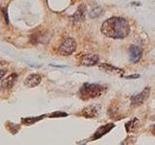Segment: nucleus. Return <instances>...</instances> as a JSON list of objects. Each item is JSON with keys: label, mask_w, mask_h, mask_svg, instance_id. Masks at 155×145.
<instances>
[{"label": "nucleus", "mask_w": 155, "mask_h": 145, "mask_svg": "<svg viewBox=\"0 0 155 145\" xmlns=\"http://www.w3.org/2000/svg\"><path fill=\"white\" fill-rule=\"evenodd\" d=\"M101 32L109 38L124 39L129 35L130 25L125 18L114 17L103 22Z\"/></svg>", "instance_id": "nucleus-1"}, {"label": "nucleus", "mask_w": 155, "mask_h": 145, "mask_svg": "<svg viewBox=\"0 0 155 145\" xmlns=\"http://www.w3.org/2000/svg\"><path fill=\"white\" fill-rule=\"evenodd\" d=\"M105 92V87L99 84H91L84 83L81 86L80 90V97L82 100H90L93 98H97L103 95Z\"/></svg>", "instance_id": "nucleus-2"}, {"label": "nucleus", "mask_w": 155, "mask_h": 145, "mask_svg": "<svg viewBox=\"0 0 155 145\" xmlns=\"http://www.w3.org/2000/svg\"><path fill=\"white\" fill-rule=\"evenodd\" d=\"M76 47H77V44L75 40H73V39H67L59 47V53L64 56L71 55L72 53L75 52Z\"/></svg>", "instance_id": "nucleus-3"}, {"label": "nucleus", "mask_w": 155, "mask_h": 145, "mask_svg": "<svg viewBox=\"0 0 155 145\" xmlns=\"http://www.w3.org/2000/svg\"><path fill=\"white\" fill-rule=\"evenodd\" d=\"M149 93H150V89L148 87H147V88H144V90L142 92V93H140L136 96H133L132 98H131V105H132V106H138V105H140L142 104H143L144 101L148 98Z\"/></svg>", "instance_id": "nucleus-4"}, {"label": "nucleus", "mask_w": 155, "mask_h": 145, "mask_svg": "<svg viewBox=\"0 0 155 145\" xmlns=\"http://www.w3.org/2000/svg\"><path fill=\"white\" fill-rule=\"evenodd\" d=\"M18 75L15 74V72H12V74H10L8 76L2 79L1 83H0V88L2 90H10L16 83Z\"/></svg>", "instance_id": "nucleus-5"}, {"label": "nucleus", "mask_w": 155, "mask_h": 145, "mask_svg": "<svg viewBox=\"0 0 155 145\" xmlns=\"http://www.w3.org/2000/svg\"><path fill=\"white\" fill-rule=\"evenodd\" d=\"M41 81H42V77H41L40 75L31 74L25 79L24 85L29 87V88H34V87H36V86H38L39 84H40Z\"/></svg>", "instance_id": "nucleus-6"}, {"label": "nucleus", "mask_w": 155, "mask_h": 145, "mask_svg": "<svg viewBox=\"0 0 155 145\" xmlns=\"http://www.w3.org/2000/svg\"><path fill=\"white\" fill-rule=\"evenodd\" d=\"M99 61V57L95 54H85L80 57V63L84 66H94Z\"/></svg>", "instance_id": "nucleus-7"}, {"label": "nucleus", "mask_w": 155, "mask_h": 145, "mask_svg": "<svg viewBox=\"0 0 155 145\" xmlns=\"http://www.w3.org/2000/svg\"><path fill=\"white\" fill-rule=\"evenodd\" d=\"M143 54V50L138 46H131L129 50V55H130V61L136 63L140 61V59L142 58Z\"/></svg>", "instance_id": "nucleus-8"}, {"label": "nucleus", "mask_w": 155, "mask_h": 145, "mask_svg": "<svg viewBox=\"0 0 155 145\" xmlns=\"http://www.w3.org/2000/svg\"><path fill=\"white\" fill-rule=\"evenodd\" d=\"M114 128V124H107L105 126H102L101 128H99L98 130H96L95 134H93V137H91V140H94V139H98L101 137H103L104 134H106L107 133H109L110 130Z\"/></svg>", "instance_id": "nucleus-9"}, {"label": "nucleus", "mask_w": 155, "mask_h": 145, "mask_svg": "<svg viewBox=\"0 0 155 145\" xmlns=\"http://www.w3.org/2000/svg\"><path fill=\"white\" fill-rule=\"evenodd\" d=\"M99 68H100V70L104 71L105 72H108V74H110V75H121L122 72H124L123 70L115 68L114 66H110L109 64H107V63H104V64L100 65Z\"/></svg>", "instance_id": "nucleus-10"}, {"label": "nucleus", "mask_w": 155, "mask_h": 145, "mask_svg": "<svg viewBox=\"0 0 155 145\" xmlns=\"http://www.w3.org/2000/svg\"><path fill=\"white\" fill-rule=\"evenodd\" d=\"M99 112V106L97 105H89L82 110V115L86 118H93L97 116Z\"/></svg>", "instance_id": "nucleus-11"}, {"label": "nucleus", "mask_w": 155, "mask_h": 145, "mask_svg": "<svg viewBox=\"0 0 155 145\" xmlns=\"http://www.w3.org/2000/svg\"><path fill=\"white\" fill-rule=\"evenodd\" d=\"M86 7L85 5H81L78 9V11L76 12V14H74V19L76 21H84V18H85V12H86Z\"/></svg>", "instance_id": "nucleus-12"}, {"label": "nucleus", "mask_w": 155, "mask_h": 145, "mask_svg": "<svg viewBox=\"0 0 155 145\" xmlns=\"http://www.w3.org/2000/svg\"><path fill=\"white\" fill-rule=\"evenodd\" d=\"M137 123H138V120H137V119H134V120L129 121V122H128L127 124H126V126H125L126 130H127L128 133L132 132V130L135 129V127H136V125H137Z\"/></svg>", "instance_id": "nucleus-13"}, {"label": "nucleus", "mask_w": 155, "mask_h": 145, "mask_svg": "<svg viewBox=\"0 0 155 145\" xmlns=\"http://www.w3.org/2000/svg\"><path fill=\"white\" fill-rule=\"evenodd\" d=\"M46 115H43V116H41V117H29V118H25V119H22L21 121H22V123H24V124H27V125H29V124H33V123H35L36 121H38V120H40V119H42L43 117H45Z\"/></svg>", "instance_id": "nucleus-14"}, {"label": "nucleus", "mask_w": 155, "mask_h": 145, "mask_svg": "<svg viewBox=\"0 0 155 145\" xmlns=\"http://www.w3.org/2000/svg\"><path fill=\"white\" fill-rule=\"evenodd\" d=\"M101 13H102V9L100 7H97L96 9L92 10V11L90 12V14H89V16L91 18H97L98 16H100Z\"/></svg>", "instance_id": "nucleus-15"}, {"label": "nucleus", "mask_w": 155, "mask_h": 145, "mask_svg": "<svg viewBox=\"0 0 155 145\" xmlns=\"http://www.w3.org/2000/svg\"><path fill=\"white\" fill-rule=\"evenodd\" d=\"M58 116H67V114L63 112H53L50 114V117H58Z\"/></svg>", "instance_id": "nucleus-16"}, {"label": "nucleus", "mask_w": 155, "mask_h": 145, "mask_svg": "<svg viewBox=\"0 0 155 145\" xmlns=\"http://www.w3.org/2000/svg\"><path fill=\"white\" fill-rule=\"evenodd\" d=\"M5 74H6V71H5V70H0V83H1V81L3 79Z\"/></svg>", "instance_id": "nucleus-17"}, {"label": "nucleus", "mask_w": 155, "mask_h": 145, "mask_svg": "<svg viewBox=\"0 0 155 145\" xmlns=\"http://www.w3.org/2000/svg\"><path fill=\"white\" fill-rule=\"evenodd\" d=\"M136 77H139V75H135V76H126V79H136Z\"/></svg>", "instance_id": "nucleus-18"}]
</instances>
